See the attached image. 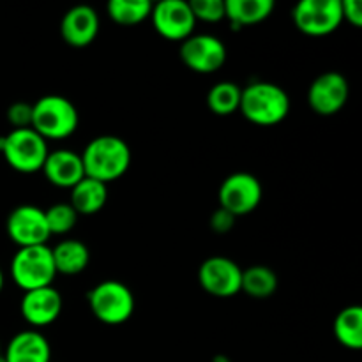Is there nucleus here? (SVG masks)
I'll use <instances>...</instances> for the list:
<instances>
[{"label": "nucleus", "instance_id": "nucleus-1", "mask_svg": "<svg viewBox=\"0 0 362 362\" xmlns=\"http://www.w3.org/2000/svg\"><path fill=\"white\" fill-rule=\"evenodd\" d=\"M80 156L85 177L99 180L106 186L126 175L131 165L129 145L115 134H101L92 138Z\"/></svg>", "mask_w": 362, "mask_h": 362}, {"label": "nucleus", "instance_id": "nucleus-2", "mask_svg": "<svg viewBox=\"0 0 362 362\" xmlns=\"http://www.w3.org/2000/svg\"><path fill=\"white\" fill-rule=\"evenodd\" d=\"M290 108V95L272 81H251L240 94L239 112L255 126H276L288 117Z\"/></svg>", "mask_w": 362, "mask_h": 362}, {"label": "nucleus", "instance_id": "nucleus-3", "mask_svg": "<svg viewBox=\"0 0 362 362\" xmlns=\"http://www.w3.org/2000/svg\"><path fill=\"white\" fill-rule=\"evenodd\" d=\"M80 126V113L67 98L48 94L32 105V129L41 138L66 140Z\"/></svg>", "mask_w": 362, "mask_h": 362}, {"label": "nucleus", "instance_id": "nucleus-4", "mask_svg": "<svg viewBox=\"0 0 362 362\" xmlns=\"http://www.w3.org/2000/svg\"><path fill=\"white\" fill-rule=\"evenodd\" d=\"M11 278L13 283L23 292L52 286L57 278L53 265L52 247L48 244L30 247H18L11 260Z\"/></svg>", "mask_w": 362, "mask_h": 362}, {"label": "nucleus", "instance_id": "nucleus-5", "mask_svg": "<svg viewBox=\"0 0 362 362\" xmlns=\"http://www.w3.org/2000/svg\"><path fill=\"white\" fill-rule=\"evenodd\" d=\"M87 300L92 315L106 325L126 324L136 308V300L129 286L117 279L98 283L87 293Z\"/></svg>", "mask_w": 362, "mask_h": 362}, {"label": "nucleus", "instance_id": "nucleus-6", "mask_svg": "<svg viewBox=\"0 0 362 362\" xmlns=\"http://www.w3.org/2000/svg\"><path fill=\"white\" fill-rule=\"evenodd\" d=\"M0 152L7 165L18 173L41 172L48 156V141L39 136L32 127L11 129L6 136H0Z\"/></svg>", "mask_w": 362, "mask_h": 362}, {"label": "nucleus", "instance_id": "nucleus-7", "mask_svg": "<svg viewBox=\"0 0 362 362\" xmlns=\"http://www.w3.org/2000/svg\"><path fill=\"white\" fill-rule=\"evenodd\" d=\"M292 20L303 34L324 37L343 23L341 0H303L293 7Z\"/></svg>", "mask_w": 362, "mask_h": 362}, {"label": "nucleus", "instance_id": "nucleus-8", "mask_svg": "<svg viewBox=\"0 0 362 362\" xmlns=\"http://www.w3.org/2000/svg\"><path fill=\"white\" fill-rule=\"evenodd\" d=\"M218 198L219 207L240 218L257 211L264 198V187L253 173L235 172L223 180Z\"/></svg>", "mask_w": 362, "mask_h": 362}, {"label": "nucleus", "instance_id": "nucleus-9", "mask_svg": "<svg viewBox=\"0 0 362 362\" xmlns=\"http://www.w3.org/2000/svg\"><path fill=\"white\" fill-rule=\"evenodd\" d=\"M180 60L198 74H212L226 62V46L212 34H193L180 42Z\"/></svg>", "mask_w": 362, "mask_h": 362}, {"label": "nucleus", "instance_id": "nucleus-10", "mask_svg": "<svg viewBox=\"0 0 362 362\" xmlns=\"http://www.w3.org/2000/svg\"><path fill=\"white\" fill-rule=\"evenodd\" d=\"M151 20L156 32L168 41H186L197 28V20L186 0H163L152 4Z\"/></svg>", "mask_w": 362, "mask_h": 362}, {"label": "nucleus", "instance_id": "nucleus-11", "mask_svg": "<svg viewBox=\"0 0 362 362\" xmlns=\"http://www.w3.org/2000/svg\"><path fill=\"white\" fill-rule=\"evenodd\" d=\"M350 98V83L338 71H327L313 80L308 88L310 108L320 117H332L341 112Z\"/></svg>", "mask_w": 362, "mask_h": 362}, {"label": "nucleus", "instance_id": "nucleus-12", "mask_svg": "<svg viewBox=\"0 0 362 362\" xmlns=\"http://www.w3.org/2000/svg\"><path fill=\"white\" fill-rule=\"evenodd\" d=\"M9 239L18 247H30L48 244L49 230L46 225L45 211L35 205H18L9 212L6 221Z\"/></svg>", "mask_w": 362, "mask_h": 362}, {"label": "nucleus", "instance_id": "nucleus-13", "mask_svg": "<svg viewBox=\"0 0 362 362\" xmlns=\"http://www.w3.org/2000/svg\"><path fill=\"white\" fill-rule=\"evenodd\" d=\"M243 269L228 257H211L198 269V283L212 297H228L240 293Z\"/></svg>", "mask_w": 362, "mask_h": 362}, {"label": "nucleus", "instance_id": "nucleus-14", "mask_svg": "<svg viewBox=\"0 0 362 362\" xmlns=\"http://www.w3.org/2000/svg\"><path fill=\"white\" fill-rule=\"evenodd\" d=\"M62 308V296H60L59 290L53 288V285L25 292L20 303L21 317L35 331L46 327V325H52L60 317Z\"/></svg>", "mask_w": 362, "mask_h": 362}, {"label": "nucleus", "instance_id": "nucleus-15", "mask_svg": "<svg viewBox=\"0 0 362 362\" xmlns=\"http://www.w3.org/2000/svg\"><path fill=\"white\" fill-rule=\"evenodd\" d=\"M99 14L90 6H74L60 20V35L73 48H87L99 34Z\"/></svg>", "mask_w": 362, "mask_h": 362}, {"label": "nucleus", "instance_id": "nucleus-16", "mask_svg": "<svg viewBox=\"0 0 362 362\" xmlns=\"http://www.w3.org/2000/svg\"><path fill=\"white\" fill-rule=\"evenodd\" d=\"M41 172L45 173L46 180L52 186L60 187V189H73L85 177L81 156L69 148L49 151Z\"/></svg>", "mask_w": 362, "mask_h": 362}, {"label": "nucleus", "instance_id": "nucleus-17", "mask_svg": "<svg viewBox=\"0 0 362 362\" xmlns=\"http://www.w3.org/2000/svg\"><path fill=\"white\" fill-rule=\"evenodd\" d=\"M2 357L6 362H49L52 346L41 332L27 329L9 339Z\"/></svg>", "mask_w": 362, "mask_h": 362}, {"label": "nucleus", "instance_id": "nucleus-18", "mask_svg": "<svg viewBox=\"0 0 362 362\" xmlns=\"http://www.w3.org/2000/svg\"><path fill=\"white\" fill-rule=\"evenodd\" d=\"M272 11V0H225V20L230 21L233 30L262 23Z\"/></svg>", "mask_w": 362, "mask_h": 362}, {"label": "nucleus", "instance_id": "nucleus-19", "mask_svg": "<svg viewBox=\"0 0 362 362\" xmlns=\"http://www.w3.org/2000/svg\"><path fill=\"white\" fill-rule=\"evenodd\" d=\"M71 191L69 205L78 216H94L103 211L108 202V186L99 180L83 177Z\"/></svg>", "mask_w": 362, "mask_h": 362}, {"label": "nucleus", "instance_id": "nucleus-20", "mask_svg": "<svg viewBox=\"0 0 362 362\" xmlns=\"http://www.w3.org/2000/svg\"><path fill=\"white\" fill-rule=\"evenodd\" d=\"M52 257L57 274L76 276L87 269L90 262V251L81 240L66 239L52 247Z\"/></svg>", "mask_w": 362, "mask_h": 362}, {"label": "nucleus", "instance_id": "nucleus-21", "mask_svg": "<svg viewBox=\"0 0 362 362\" xmlns=\"http://www.w3.org/2000/svg\"><path fill=\"white\" fill-rule=\"evenodd\" d=\"M339 345L349 350H361L362 346V308L354 304L346 306L336 315L332 325Z\"/></svg>", "mask_w": 362, "mask_h": 362}, {"label": "nucleus", "instance_id": "nucleus-22", "mask_svg": "<svg viewBox=\"0 0 362 362\" xmlns=\"http://www.w3.org/2000/svg\"><path fill=\"white\" fill-rule=\"evenodd\" d=\"M278 274L267 265H251L243 269L240 292L247 293L253 299H269L278 290Z\"/></svg>", "mask_w": 362, "mask_h": 362}, {"label": "nucleus", "instance_id": "nucleus-23", "mask_svg": "<svg viewBox=\"0 0 362 362\" xmlns=\"http://www.w3.org/2000/svg\"><path fill=\"white\" fill-rule=\"evenodd\" d=\"M106 11L117 25L133 27L151 18L152 4L148 0H110Z\"/></svg>", "mask_w": 362, "mask_h": 362}, {"label": "nucleus", "instance_id": "nucleus-24", "mask_svg": "<svg viewBox=\"0 0 362 362\" xmlns=\"http://www.w3.org/2000/svg\"><path fill=\"white\" fill-rule=\"evenodd\" d=\"M243 88L233 81H219L207 92V106L214 115L228 117L239 112Z\"/></svg>", "mask_w": 362, "mask_h": 362}, {"label": "nucleus", "instance_id": "nucleus-25", "mask_svg": "<svg viewBox=\"0 0 362 362\" xmlns=\"http://www.w3.org/2000/svg\"><path fill=\"white\" fill-rule=\"evenodd\" d=\"M49 235H66L76 226L80 216L69 204H55L45 211Z\"/></svg>", "mask_w": 362, "mask_h": 362}, {"label": "nucleus", "instance_id": "nucleus-26", "mask_svg": "<svg viewBox=\"0 0 362 362\" xmlns=\"http://www.w3.org/2000/svg\"><path fill=\"white\" fill-rule=\"evenodd\" d=\"M189 7L197 23L198 21L218 23V21L225 20V2L223 0H191Z\"/></svg>", "mask_w": 362, "mask_h": 362}, {"label": "nucleus", "instance_id": "nucleus-27", "mask_svg": "<svg viewBox=\"0 0 362 362\" xmlns=\"http://www.w3.org/2000/svg\"><path fill=\"white\" fill-rule=\"evenodd\" d=\"M7 122L13 129H28L32 127V105L23 101L13 103L7 108Z\"/></svg>", "mask_w": 362, "mask_h": 362}, {"label": "nucleus", "instance_id": "nucleus-28", "mask_svg": "<svg viewBox=\"0 0 362 362\" xmlns=\"http://www.w3.org/2000/svg\"><path fill=\"white\" fill-rule=\"evenodd\" d=\"M235 221H237L235 216H232L228 211H225V209L219 207L212 212L211 228H212V232H216V233H228L230 230L233 228V225H235Z\"/></svg>", "mask_w": 362, "mask_h": 362}, {"label": "nucleus", "instance_id": "nucleus-29", "mask_svg": "<svg viewBox=\"0 0 362 362\" xmlns=\"http://www.w3.org/2000/svg\"><path fill=\"white\" fill-rule=\"evenodd\" d=\"M343 21H349L352 27H362V7L359 0H341Z\"/></svg>", "mask_w": 362, "mask_h": 362}, {"label": "nucleus", "instance_id": "nucleus-30", "mask_svg": "<svg viewBox=\"0 0 362 362\" xmlns=\"http://www.w3.org/2000/svg\"><path fill=\"white\" fill-rule=\"evenodd\" d=\"M212 362H232V361H230L226 356H223V354H219V356H216L214 359H212Z\"/></svg>", "mask_w": 362, "mask_h": 362}, {"label": "nucleus", "instance_id": "nucleus-31", "mask_svg": "<svg viewBox=\"0 0 362 362\" xmlns=\"http://www.w3.org/2000/svg\"><path fill=\"white\" fill-rule=\"evenodd\" d=\"M4 281H6V279H4V272H2V269H0V292H2V288H4Z\"/></svg>", "mask_w": 362, "mask_h": 362}, {"label": "nucleus", "instance_id": "nucleus-32", "mask_svg": "<svg viewBox=\"0 0 362 362\" xmlns=\"http://www.w3.org/2000/svg\"><path fill=\"white\" fill-rule=\"evenodd\" d=\"M0 362H6V361H4V357H2V356H0Z\"/></svg>", "mask_w": 362, "mask_h": 362}, {"label": "nucleus", "instance_id": "nucleus-33", "mask_svg": "<svg viewBox=\"0 0 362 362\" xmlns=\"http://www.w3.org/2000/svg\"><path fill=\"white\" fill-rule=\"evenodd\" d=\"M0 356H2V346H0Z\"/></svg>", "mask_w": 362, "mask_h": 362}]
</instances>
